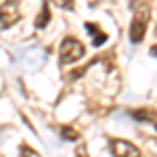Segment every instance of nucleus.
Wrapping results in <instances>:
<instances>
[{"mask_svg": "<svg viewBox=\"0 0 157 157\" xmlns=\"http://www.w3.org/2000/svg\"><path fill=\"white\" fill-rule=\"evenodd\" d=\"M111 155L113 157H140L138 147L128 143V140H121V138H111Z\"/></svg>", "mask_w": 157, "mask_h": 157, "instance_id": "4", "label": "nucleus"}, {"mask_svg": "<svg viewBox=\"0 0 157 157\" xmlns=\"http://www.w3.org/2000/svg\"><path fill=\"white\" fill-rule=\"evenodd\" d=\"M151 55H153V57H157V44H153V46H151Z\"/></svg>", "mask_w": 157, "mask_h": 157, "instance_id": "11", "label": "nucleus"}, {"mask_svg": "<svg viewBox=\"0 0 157 157\" xmlns=\"http://www.w3.org/2000/svg\"><path fill=\"white\" fill-rule=\"evenodd\" d=\"M19 21V4L17 2H2L0 4V29H9Z\"/></svg>", "mask_w": 157, "mask_h": 157, "instance_id": "3", "label": "nucleus"}, {"mask_svg": "<svg viewBox=\"0 0 157 157\" xmlns=\"http://www.w3.org/2000/svg\"><path fill=\"white\" fill-rule=\"evenodd\" d=\"M21 157H40V153H36L32 147H27V145H21Z\"/></svg>", "mask_w": 157, "mask_h": 157, "instance_id": "9", "label": "nucleus"}, {"mask_svg": "<svg viewBox=\"0 0 157 157\" xmlns=\"http://www.w3.org/2000/svg\"><path fill=\"white\" fill-rule=\"evenodd\" d=\"M50 21V4H42V9H40V15H38V19H36V27L38 29H42V27H46Z\"/></svg>", "mask_w": 157, "mask_h": 157, "instance_id": "7", "label": "nucleus"}, {"mask_svg": "<svg viewBox=\"0 0 157 157\" xmlns=\"http://www.w3.org/2000/svg\"><path fill=\"white\" fill-rule=\"evenodd\" d=\"M75 157H90V155L86 153V149H84V147H80V149H78V155H75Z\"/></svg>", "mask_w": 157, "mask_h": 157, "instance_id": "10", "label": "nucleus"}, {"mask_svg": "<svg viewBox=\"0 0 157 157\" xmlns=\"http://www.w3.org/2000/svg\"><path fill=\"white\" fill-rule=\"evenodd\" d=\"M132 117L136 121H147V124H153L157 130V111L153 109H134L132 111Z\"/></svg>", "mask_w": 157, "mask_h": 157, "instance_id": "6", "label": "nucleus"}, {"mask_svg": "<svg viewBox=\"0 0 157 157\" xmlns=\"http://www.w3.org/2000/svg\"><path fill=\"white\" fill-rule=\"evenodd\" d=\"M84 27L90 32V36H92V44H94L97 48H98V46H103V44L109 40V36L103 32V29H101V27H98V23H90V21H88Z\"/></svg>", "mask_w": 157, "mask_h": 157, "instance_id": "5", "label": "nucleus"}, {"mask_svg": "<svg viewBox=\"0 0 157 157\" xmlns=\"http://www.w3.org/2000/svg\"><path fill=\"white\" fill-rule=\"evenodd\" d=\"M84 44L80 42V40H75V38L67 36L63 42H61V48H59V63L61 65H69V63H75L78 59H82L84 57Z\"/></svg>", "mask_w": 157, "mask_h": 157, "instance_id": "2", "label": "nucleus"}, {"mask_svg": "<svg viewBox=\"0 0 157 157\" xmlns=\"http://www.w3.org/2000/svg\"><path fill=\"white\" fill-rule=\"evenodd\" d=\"M59 132L65 140H78V138H80V132H78L75 128H71V126H61Z\"/></svg>", "mask_w": 157, "mask_h": 157, "instance_id": "8", "label": "nucleus"}, {"mask_svg": "<svg viewBox=\"0 0 157 157\" xmlns=\"http://www.w3.org/2000/svg\"><path fill=\"white\" fill-rule=\"evenodd\" d=\"M132 11H134V17H132V23H130V42H132V44H138V42H143V38H145V34H147L149 6L134 2Z\"/></svg>", "mask_w": 157, "mask_h": 157, "instance_id": "1", "label": "nucleus"}]
</instances>
